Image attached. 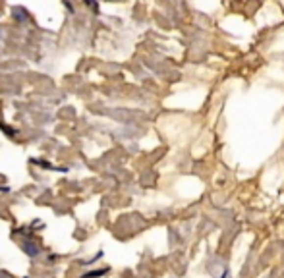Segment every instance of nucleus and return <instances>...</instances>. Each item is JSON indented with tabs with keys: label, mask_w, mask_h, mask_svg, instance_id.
I'll use <instances>...</instances> for the list:
<instances>
[{
	"label": "nucleus",
	"mask_w": 284,
	"mask_h": 278,
	"mask_svg": "<svg viewBox=\"0 0 284 278\" xmlns=\"http://www.w3.org/2000/svg\"><path fill=\"white\" fill-rule=\"evenodd\" d=\"M24 251H26L27 255H31V257L39 255V247L35 246V244H31V242H26V244H24Z\"/></svg>",
	"instance_id": "1"
},
{
	"label": "nucleus",
	"mask_w": 284,
	"mask_h": 278,
	"mask_svg": "<svg viewBox=\"0 0 284 278\" xmlns=\"http://www.w3.org/2000/svg\"><path fill=\"white\" fill-rule=\"evenodd\" d=\"M224 278H226V275H224Z\"/></svg>",
	"instance_id": "2"
}]
</instances>
